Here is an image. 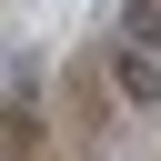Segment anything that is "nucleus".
I'll list each match as a JSON object with an SVG mask.
<instances>
[{
    "label": "nucleus",
    "instance_id": "nucleus-1",
    "mask_svg": "<svg viewBox=\"0 0 161 161\" xmlns=\"http://www.w3.org/2000/svg\"><path fill=\"white\" fill-rule=\"evenodd\" d=\"M111 80H121V101H161V70H151V50H121V60H111Z\"/></svg>",
    "mask_w": 161,
    "mask_h": 161
},
{
    "label": "nucleus",
    "instance_id": "nucleus-2",
    "mask_svg": "<svg viewBox=\"0 0 161 161\" xmlns=\"http://www.w3.org/2000/svg\"><path fill=\"white\" fill-rule=\"evenodd\" d=\"M121 50H161V0H131L121 10Z\"/></svg>",
    "mask_w": 161,
    "mask_h": 161
}]
</instances>
